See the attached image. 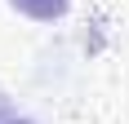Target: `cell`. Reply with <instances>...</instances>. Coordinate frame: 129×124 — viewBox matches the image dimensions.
<instances>
[{
  "label": "cell",
  "mask_w": 129,
  "mask_h": 124,
  "mask_svg": "<svg viewBox=\"0 0 129 124\" xmlns=\"http://www.w3.org/2000/svg\"><path fill=\"white\" fill-rule=\"evenodd\" d=\"M13 9H22L27 18H40V22H53V18H62L67 0H9Z\"/></svg>",
  "instance_id": "6da1fadb"
},
{
  "label": "cell",
  "mask_w": 129,
  "mask_h": 124,
  "mask_svg": "<svg viewBox=\"0 0 129 124\" xmlns=\"http://www.w3.org/2000/svg\"><path fill=\"white\" fill-rule=\"evenodd\" d=\"M0 124H36V120H0Z\"/></svg>",
  "instance_id": "7a4b0ae2"
}]
</instances>
